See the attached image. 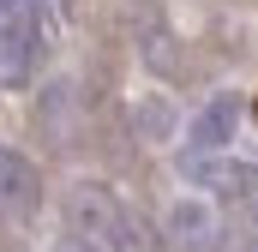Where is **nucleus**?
Segmentation results:
<instances>
[{
    "label": "nucleus",
    "instance_id": "5",
    "mask_svg": "<svg viewBox=\"0 0 258 252\" xmlns=\"http://www.w3.org/2000/svg\"><path fill=\"white\" fill-rule=\"evenodd\" d=\"M168 228H174L180 240H210L216 216H210V204H198V198H180V204L168 210Z\"/></svg>",
    "mask_w": 258,
    "mask_h": 252
},
{
    "label": "nucleus",
    "instance_id": "1",
    "mask_svg": "<svg viewBox=\"0 0 258 252\" xmlns=\"http://www.w3.org/2000/svg\"><path fill=\"white\" fill-rule=\"evenodd\" d=\"M30 60H36V30L24 18V6H0V84L24 90L30 84Z\"/></svg>",
    "mask_w": 258,
    "mask_h": 252
},
{
    "label": "nucleus",
    "instance_id": "6",
    "mask_svg": "<svg viewBox=\"0 0 258 252\" xmlns=\"http://www.w3.org/2000/svg\"><path fill=\"white\" fill-rule=\"evenodd\" d=\"M54 252H96V246H90V234H66Z\"/></svg>",
    "mask_w": 258,
    "mask_h": 252
},
{
    "label": "nucleus",
    "instance_id": "4",
    "mask_svg": "<svg viewBox=\"0 0 258 252\" xmlns=\"http://www.w3.org/2000/svg\"><path fill=\"white\" fill-rule=\"evenodd\" d=\"M72 222L84 234H114L120 228V210H114V198L102 186H84V192H72Z\"/></svg>",
    "mask_w": 258,
    "mask_h": 252
},
{
    "label": "nucleus",
    "instance_id": "3",
    "mask_svg": "<svg viewBox=\"0 0 258 252\" xmlns=\"http://www.w3.org/2000/svg\"><path fill=\"white\" fill-rule=\"evenodd\" d=\"M234 120H240V108H234V96H210L204 108H198V120H192V150H222L228 138H234Z\"/></svg>",
    "mask_w": 258,
    "mask_h": 252
},
{
    "label": "nucleus",
    "instance_id": "2",
    "mask_svg": "<svg viewBox=\"0 0 258 252\" xmlns=\"http://www.w3.org/2000/svg\"><path fill=\"white\" fill-rule=\"evenodd\" d=\"M36 168L18 150H0V216H30L36 210Z\"/></svg>",
    "mask_w": 258,
    "mask_h": 252
},
{
    "label": "nucleus",
    "instance_id": "7",
    "mask_svg": "<svg viewBox=\"0 0 258 252\" xmlns=\"http://www.w3.org/2000/svg\"><path fill=\"white\" fill-rule=\"evenodd\" d=\"M252 252H258V246H252Z\"/></svg>",
    "mask_w": 258,
    "mask_h": 252
}]
</instances>
